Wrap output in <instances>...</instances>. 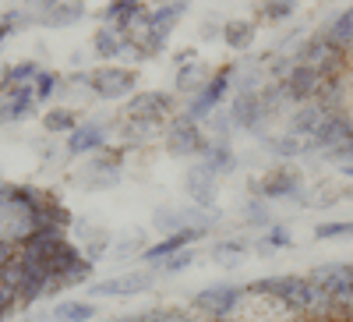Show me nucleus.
Returning <instances> with one entry per match:
<instances>
[{
    "label": "nucleus",
    "instance_id": "1",
    "mask_svg": "<svg viewBox=\"0 0 353 322\" xmlns=\"http://www.w3.org/2000/svg\"><path fill=\"white\" fill-rule=\"evenodd\" d=\"M311 276L332 294L336 315L353 319V273H350V262H325V266H318Z\"/></svg>",
    "mask_w": 353,
    "mask_h": 322
},
{
    "label": "nucleus",
    "instance_id": "2",
    "mask_svg": "<svg viewBox=\"0 0 353 322\" xmlns=\"http://www.w3.org/2000/svg\"><path fill=\"white\" fill-rule=\"evenodd\" d=\"M248 294L244 287H233V283H212L194 294V312H201L205 319H233L241 298Z\"/></svg>",
    "mask_w": 353,
    "mask_h": 322
},
{
    "label": "nucleus",
    "instance_id": "3",
    "mask_svg": "<svg viewBox=\"0 0 353 322\" xmlns=\"http://www.w3.org/2000/svg\"><path fill=\"white\" fill-rule=\"evenodd\" d=\"M233 64H226V68H219L209 82H205V89L194 96V100H188V117L194 124H201V121H209V113L212 110H219V103H223V96H226V89H230V78H233Z\"/></svg>",
    "mask_w": 353,
    "mask_h": 322
},
{
    "label": "nucleus",
    "instance_id": "4",
    "mask_svg": "<svg viewBox=\"0 0 353 322\" xmlns=\"http://www.w3.org/2000/svg\"><path fill=\"white\" fill-rule=\"evenodd\" d=\"M205 142H209V135H205L201 124H194L188 113L173 117L170 135H166V149L173 156H201L205 153Z\"/></svg>",
    "mask_w": 353,
    "mask_h": 322
},
{
    "label": "nucleus",
    "instance_id": "5",
    "mask_svg": "<svg viewBox=\"0 0 353 322\" xmlns=\"http://www.w3.org/2000/svg\"><path fill=\"white\" fill-rule=\"evenodd\" d=\"M134 82H138L134 71L113 68V64L88 71V85H92V93H96L99 100H121V96H131V93H134Z\"/></svg>",
    "mask_w": 353,
    "mask_h": 322
},
{
    "label": "nucleus",
    "instance_id": "6",
    "mask_svg": "<svg viewBox=\"0 0 353 322\" xmlns=\"http://www.w3.org/2000/svg\"><path fill=\"white\" fill-rule=\"evenodd\" d=\"M350 138H353V117L350 113H325L318 131L311 135V149L314 153H332L339 145H346Z\"/></svg>",
    "mask_w": 353,
    "mask_h": 322
},
{
    "label": "nucleus",
    "instance_id": "7",
    "mask_svg": "<svg viewBox=\"0 0 353 322\" xmlns=\"http://www.w3.org/2000/svg\"><path fill=\"white\" fill-rule=\"evenodd\" d=\"M321 85H325V75H321L318 68H311V64H293V71L283 78V89H286L290 103H297V106L318 100Z\"/></svg>",
    "mask_w": 353,
    "mask_h": 322
},
{
    "label": "nucleus",
    "instance_id": "8",
    "mask_svg": "<svg viewBox=\"0 0 353 322\" xmlns=\"http://www.w3.org/2000/svg\"><path fill=\"white\" fill-rule=\"evenodd\" d=\"M166 113H173V96L170 93H134L124 106L128 121H149L159 124Z\"/></svg>",
    "mask_w": 353,
    "mask_h": 322
},
{
    "label": "nucleus",
    "instance_id": "9",
    "mask_svg": "<svg viewBox=\"0 0 353 322\" xmlns=\"http://www.w3.org/2000/svg\"><path fill=\"white\" fill-rule=\"evenodd\" d=\"M198 238H205V227H181V230H173V234H166L163 241L149 245V248L141 252V258L149 262V266H159V262H166L170 255H176V252H184V248H191V241H198Z\"/></svg>",
    "mask_w": 353,
    "mask_h": 322
},
{
    "label": "nucleus",
    "instance_id": "10",
    "mask_svg": "<svg viewBox=\"0 0 353 322\" xmlns=\"http://www.w3.org/2000/svg\"><path fill=\"white\" fill-rule=\"evenodd\" d=\"M261 89H237L230 103V117H233V128H244V131H258L265 121V110H261Z\"/></svg>",
    "mask_w": 353,
    "mask_h": 322
},
{
    "label": "nucleus",
    "instance_id": "11",
    "mask_svg": "<svg viewBox=\"0 0 353 322\" xmlns=\"http://www.w3.org/2000/svg\"><path fill=\"white\" fill-rule=\"evenodd\" d=\"M251 191L258 198H293V195H301V173L297 170H272L269 178H261L251 184Z\"/></svg>",
    "mask_w": 353,
    "mask_h": 322
},
{
    "label": "nucleus",
    "instance_id": "12",
    "mask_svg": "<svg viewBox=\"0 0 353 322\" xmlns=\"http://www.w3.org/2000/svg\"><path fill=\"white\" fill-rule=\"evenodd\" d=\"M304 319H311V322H329V319H336V301H332V294L325 287H321L314 276H307V283H304V312H301Z\"/></svg>",
    "mask_w": 353,
    "mask_h": 322
},
{
    "label": "nucleus",
    "instance_id": "13",
    "mask_svg": "<svg viewBox=\"0 0 353 322\" xmlns=\"http://www.w3.org/2000/svg\"><path fill=\"white\" fill-rule=\"evenodd\" d=\"M149 287V273H131V276H117V280H103L92 283V298H128V294H141Z\"/></svg>",
    "mask_w": 353,
    "mask_h": 322
},
{
    "label": "nucleus",
    "instance_id": "14",
    "mask_svg": "<svg viewBox=\"0 0 353 322\" xmlns=\"http://www.w3.org/2000/svg\"><path fill=\"white\" fill-rule=\"evenodd\" d=\"M103 145H106V131H103V124H96V121H85V124H78V128L68 135V153H71V156L103 149Z\"/></svg>",
    "mask_w": 353,
    "mask_h": 322
},
{
    "label": "nucleus",
    "instance_id": "15",
    "mask_svg": "<svg viewBox=\"0 0 353 322\" xmlns=\"http://www.w3.org/2000/svg\"><path fill=\"white\" fill-rule=\"evenodd\" d=\"M329 110L321 106L318 100H311V103H301L297 106V113L290 117V135H297V138H311L314 131H318V124H321V117H325Z\"/></svg>",
    "mask_w": 353,
    "mask_h": 322
},
{
    "label": "nucleus",
    "instance_id": "16",
    "mask_svg": "<svg viewBox=\"0 0 353 322\" xmlns=\"http://www.w3.org/2000/svg\"><path fill=\"white\" fill-rule=\"evenodd\" d=\"M32 106H36L32 85H18V89L4 93V103H0V121H21V117H28Z\"/></svg>",
    "mask_w": 353,
    "mask_h": 322
},
{
    "label": "nucleus",
    "instance_id": "17",
    "mask_svg": "<svg viewBox=\"0 0 353 322\" xmlns=\"http://www.w3.org/2000/svg\"><path fill=\"white\" fill-rule=\"evenodd\" d=\"M318 103L325 106L329 113H346L350 106V85L339 78H325V85H321V93H318Z\"/></svg>",
    "mask_w": 353,
    "mask_h": 322
},
{
    "label": "nucleus",
    "instance_id": "18",
    "mask_svg": "<svg viewBox=\"0 0 353 322\" xmlns=\"http://www.w3.org/2000/svg\"><path fill=\"white\" fill-rule=\"evenodd\" d=\"M205 82H209V68H205V64H184L181 68V75H176V93H181V96H188V100H194L201 89H205Z\"/></svg>",
    "mask_w": 353,
    "mask_h": 322
},
{
    "label": "nucleus",
    "instance_id": "19",
    "mask_svg": "<svg viewBox=\"0 0 353 322\" xmlns=\"http://www.w3.org/2000/svg\"><path fill=\"white\" fill-rule=\"evenodd\" d=\"M216 173L212 170H205L201 163L188 173V195L198 202V206H209V202H212V195H216Z\"/></svg>",
    "mask_w": 353,
    "mask_h": 322
},
{
    "label": "nucleus",
    "instance_id": "20",
    "mask_svg": "<svg viewBox=\"0 0 353 322\" xmlns=\"http://www.w3.org/2000/svg\"><path fill=\"white\" fill-rule=\"evenodd\" d=\"M188 15V0H166V4H159L156 11H149V28H156V32L170 36L173 32V21Z\"/></svg>",
    "mask_w": 353,
    "mask_h": 322
},
{
    "label": "nucleus",
    "instance_id": "21",
    "mask_svg": "<svg viewBox=\"0 0 353 322\" xmlns=\"http://www.w3.org/2000/svg\"><path fill=\"white\" fill-rule=\"evenodd\" d=\"M325 39L332 43V46H339V50H353V8L350 11H343L339 18H332V25L325 28Z\"/></svg>",
    "mask_w": 353,
    "mask_h": 322
},
{
    "label": "nucleus",
    "instance_id": "22",
    "mask_svg": "<svg viewBox=\"0 0 353 322\" xmlns=\"http://www.w3.org/2000/svg\"><path fill=\"white\" fill-rule=\"evenodd\" d=\"M265 149L269 153H276V156H283V160H290V156H304V153H314L311 149V142H301L297 135H279V138H265Z\"/></svg>",
    "mask_w": 353,
    "mask_h": 322
},
{
    "label": "nucleus",
    "instance_id": "23",
    "mask_svg": "<svg viewBox=\"0 0 353 322\" xmlns=\"http://www.w3.org/2000/svg\"><path fill=\"white\" fill-rule=\"evenodd\" d=\"M128 50V39L117 32L113 25H106V28H99L96 32V53L103 57V61H110V57H121Z\"/></svg>",
    "mask_w": 353,
    "mask_h": 322
},
{
    "label": "nucleus",
    "instance_id": "24",
    "mask_svg": "<svg viewBox=\"0 0 353 322\" xmlns=\"http://www.w3.org/2000/svg\"><path fill=\"white\" fill-rule=\"evenodd\" d=\"M92 319H96L92 301H64L53 312V322H92Z\"/></svg>",
    "mask_w": 353,
    "mask_h": 322
},
{
    "label": "nucleus",
    "instance_id": "25",
    "mask_svg": "<svg viewBox=\"0 0 353 322\" xmlns=\"http://www.w3.org/2000/svg\"><path fill=\"white\" fill-rule=\"evenodd\" d=\"M36 75H39V64H36V61L14 64V68H8V71H4V78H0V89L11 93V89H18V85H32V82H36Z\"/></svg>",
    "mask_w": 353,
    "mask_h": 322
},
{
    "label": "nucleus",
    "instance_id": "26",
    "mask_svg": "<svg viewBox=\"0 0 353 322\" xmlns=\"http://www.w3.org/2000/svg\"><path fill=\"white\" fill-rule=\"evenodd\" d=\"M43 128L53 131V135H71V131L78 128V117H74L71 110H64V106H57V110L43 113Z\"/></svg>",
    "mask_w": 353,
    "mask_h": 322
},
{
    "label": "nucleus",
    "instance_id": "27",
    "mask_svg": "<svg viewBox=\"0 0 353 322\" xmlns=\"http://www.w3.org/2000/svg\"><path fill=\"white\" fill-rule=\"evenodd\" d=\"M223 39L233 46V50H248L254 43V25L251 21H230L223 28Z\"/></svg>",
    "mask_w": 353,
    "mask_h": 322
},
{
    "label": "nucleus",
    "instance_id": "28",
    "mask_svg": "<svg viewBox=\"0 0 353 322\" xmlns=\"http://www.w3.org/2000/svg\"><path fill=\"white\" fill-rule=\"evenodd\" d=\"M81 15H85L81 0H61V4L46 15V25H68V21H78Z\"/></svg>",
    "mask_w": 353,
    "mask_h": 322
},
{
    "label": "nucleus",
    "instance_id": "29",
    "mask_svg": "<svg viewBox=\"0 0 353 322\" xmlns=\"http://www.w3.org/2000/svg\"><path fill=\"white\" fill-rule=\"evenodd\" d=\"M258 248H261V252H269V255H272L276 248H290V230L279 227V223H272L269 234H265V241H261Z\"/></svg>",
    "mask_w": 353,
    "mask_h": 322
},
{
    "label": "nucleus",
    "instance_id": "30",
    "mask_svg": "<svg viewBox=\"0 0 353 322\" xmlns=\"http://www.w3.org/2000/svg\"><path fill=\"white\" fill-rule=\"evenodd\" d=\"M293 8H297V0H265V4H261V18L279 21V18H290Z\"/></svg>",
    "mask_w": 353,
    "mask_h": 322
},
{
    "label": "nucleus",
    "instance_id": "31",
    "mask_svg": "<svg viewBox=\"0 0 353 322\" xmlns=\"http://www.w3.org/2000/svg\"><path fill=\"white\" fill-rule=\"evenodd\" d=\"M194 262V252L191 248H184V252H176V255H170L166 262H159L156 266V273H181V269H188Z\"/></svg>",
    "mask_w": 353,
    "mask_h": 322
},
{
    "label": "nucleus",
    "instance_id": "32",
    "mask_svg": "<svg viewBox=\"0 0 353 322\" xmlns=\"http://www.w3.org/2000/svg\"><path fill=\"white\" fill-rule=\"evenodd\" d=\"M314 238H321V241L353 238V223H321V227H314Z\"/></svg>",
    "mask_w": 353,
    "mask_h": 322
},
{
    "label": "nucleus",
    "instance_id": "33",
    "mask_svg": "<svg viewBox=\"0 0 353 322\" xmlns=\"http://www.w3.org/2000/svg\"><path fill=\"white\" fill-rule=\"evenodd\" d=\"M149 315L152 322H201L194 319V312H184V308H152Z\"/></svg>",
    "mask_w": 353,
    "mask_h": 322
},
{
    "label": "nucleus",
    "instance_id": "34",
    "mask_svg": "<svg viewBox=\"0 0 353 322\" xmlns=\"http://www.w3.org/2000/svg\"><path fill=\"white\" fill-rule=\"evenodd\" d=\"M32 93H36V100H50L57 93V75L53 71H39L36 82H32Z\"/></svg>",
    "mask_w": 353,
    "mask_h": 322
},
{
    "label": "nucleus",
    "instance_id": "35",
    "mask_svg": "<svg viewBox=\"0 0 353 322\" xmlns=\"http://www.w3.org/2000/svg\"><path fill=\"white\" fill-rule=\"evenodd\" d=\"M209 128L216 131V138H226V135L233 131V117H230L226 110H212V113H209Z\"/></svg>",
    "mask_w": 353,
    "mask_h": 322
},
{
    "label": "nucleus",
    "instance_id": "36",
    "mask_svg": "<svg viewBox=\"0 0 353 322\" xmlns=\"http://www.w3.org/2000/svg\"><path fill=\"white\" fill-rule=\"evenodd\" d=\"M321 156L332 160V163H353V138L346 145H339V149H332V153H321Z\"/></svg>",
    "mask_w": 353,
    "mask_h": 322
},
{
    "label": "nucleus",
    "instance_id": "37",
    "mask_svg": "<svg viewBox=\"0 0 353 322\" xmlns=\"http://www.w3.org/2000/svg\"><path fill=\"white\" fill-rule=\"evenodd\" d=\"M212 252L216 255H244L248 252V241H219Z\"/></svg>",
    "mask_w": 353,
    "mask_h": 322
},
{
    "label": "nucleus",
    "instance_id": "38",
    "mask_svg": "<svg viewBox=\"0 0 353 322\" xmlns=\"http://www.w3.org/2000/svg\"><path fill=\"white\" fill-rule=\"evenodd\" d=\"M14 305H18V294H14L11 287H4V283H0V312L8 315V312H11Z\"/></svg>",
    "mask_w": 353,
    "mask_h": 322
},
{
    "label": "nucleus",
    "instance_id": "39",
    "mask_svg": "<svg viewBox=\"0 0 353 322\" xmlns=\"http://www.w3.org/2000/svg\"><path fill=\"white\" fill-rule=\"evenodd\" d=\"M201 36H205V39H212V36H223V28L209 21V25H205V28H201Z\"/></svg>",
    "mask_w": 353,
    "mask_h": 322
},
{
    "label": "nucleus",
    "instance_id": "40",
    "mask_svg": "<svg viewBox=\"0 0 353 322\" xmlns=\"http://www.w3.org/2000/svg\"><path fill=\"white\" fill-rule=\"evenodd\" d=\"M343 173H346V178H353V163H343Z\"/></svg>",
    "mask_w": 353,
    "mask_h": 322
},
{
    "label": "nucleus",
    "instance_id": "41",
    "mask_svg": "<svg viewBox=\"0 0 353 322\" xmlns=\"http://www.w3.org/2000/svg\"><path fill=\"white\" fill-rule=\"evenodd\" d=\"M159 4H166V0H156V8H159Z\"/></svg>",
    "mask_w": 353,
    "mask_h": 322
},
{
    "label": "nucleus",
    "instance_id": "42",
    "mask_svg": "<svg viewBox=\"0 0 353 322\" xmlns=\"http://www.w3.org/2000/svg\"><path fill=\"white\" fill-rule=\"evenodd\" d=\"M0 322H4V312H0Z\"/></svg>",
    "mask_w": 353,
    "mask_h": 322
},
{
    "label": "nucleus",
    "instance_id": "43",
    "mask_svg": "<svg viewBox=\"0 0 353 322\" xmlns=\"http://www.w3.org/2000/svg\"><path fill=\"white\" fill-rule=\"evenodd\" d=\"M350 273H353V262H350Z\"/></svg>",
    "mask_w": 353,
    "mask_h": 322
}]
</instances>
